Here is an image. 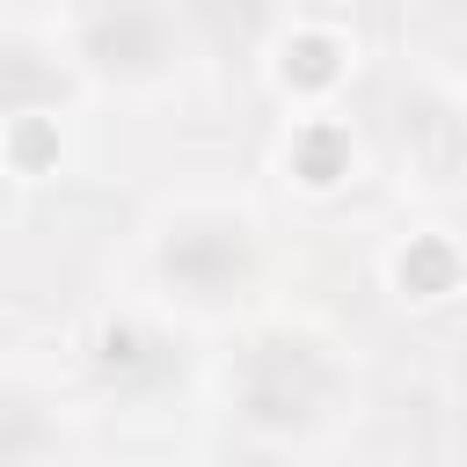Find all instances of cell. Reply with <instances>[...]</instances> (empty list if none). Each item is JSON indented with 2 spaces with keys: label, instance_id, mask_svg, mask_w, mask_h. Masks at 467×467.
Here are the masks:
<instances>
[{
  "label": "cell",
  "instance_id": "277c9868",
  "mask_svg": "<svg viewBox=\"0 0 467 467\" xmlns=\"http://www.w3.org/2000/svg\"><path fill=\"white\" fill-rule=\"evenodd\" d=\"M51 102H66V66L29 36H0V117H36Z\"/></svg>",
  "mask_w": 467,
  "mask_h": 467
},
{
  "label": "cell",
  "instance_id": "6da1fadb",
  "mask_svg": "<svg viewBox=\"0 0 467 467\" xmlns=\"http://www.w3.org/2000/svg\"><path fill=\"white\" fill-rule=\"evenodd\" d=\"M336 401H343V358L306 328H263L226 372L234 423L270 438V445L321 431L336 416Z\"/></svg>",
  "mask_w": 467,
  "mask_h": 467
},
{
  "label": "cell",
  "instance_id": "5b68a950",
  "mask_svg": "<svg viewBox=\"0 0 467 467\" xmlns=\"http://www.w3.org/2000/svg\"><path fill=\"white\" fill-rule=\"evenodd\" d=\"M51 445H58L51 401L22 379H0V467H36Z\"/></svg>",
  "mask_w": 467,
  "mask_h": 467
},
{
  "label": "cell",
  "instance_id": "7a4b0ae2",
  "mask_svg": "<svg viewBox=\"0 0 467 467\" xmlns=\"http://www.w3.org/2000/svg\"><path fill=\"white\" fill-rule=\"evenodd\" d=\"M153 277L190 306H226L263 277V241L248 212L190 204L153 234Z\"/></svg>",
  "mask_w": 467,
  "mask_h": 467
},
{
  "label": "cell",
  "instance_id": "3957f363",
  "mask_svg": "<svg viewBox=\"0 0 467 467\" xmlns=\"http://www.w3.org/2000/svg\"><path fill=\"white\" fill-rule=\"evenodd\" d=\"M73 58L109 88H153L182 58V29L161 0H88L73 22Z\"/></svg>",
  "mask_w": 467,
  "mask_h": 467
},
{
  "label": "cell",
  "instance_id": "8992f818",
  "mask_svg": "<svg viewBox=\"0 0 467 467\" xmlns=\"http://www.w3.org/2000/svg\"><path fill=\"white\" fill-rule=\"evenodd\" d=\"M153 350H161V343H153L139 321H109V328H102V343H95V372H102L109 387H131V372H139V365H161Z\"/></svg>",
  "mask_w": 467,
  "mask_h": 467
}]
</instances>
